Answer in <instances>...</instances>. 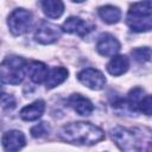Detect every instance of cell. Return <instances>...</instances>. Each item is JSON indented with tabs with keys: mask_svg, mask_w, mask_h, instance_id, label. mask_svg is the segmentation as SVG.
Segmentation results:
<instances>
[{
	"mask_svg": "<svg viewBox=\"0 0 152 152\" xmlns=\"http://www.w3.org/2000/svg\"><path fill=\"white\" fill-rule=\"evenodd\" d=\"M68 70L63 66H55L53 69H51L49 71V75H48V78L45 81V84H46V88L48 89H52L55 87H57L58 84L63 83L66 77H68Z\"/></svg>",
	"mask_w": 152,
	"mask_h": 152,
	"instance_id": "cell-15",
	"label": "cell"
},
{
	"mask_svg": "<svg viewBox=\"0 0 152 152\" xmlns=\"http://www.w3.org/2000/svg\"><path fill=\"white\" fill-rule=\"evenodd\" d=\"M26 62L18 56L6 57L0 66L1 70V81L7 84H19L25 77Z\"/></svg>",
	"mask_w": 152,
	"mask_h": 152,
	"instance_id": "cell-2",
	"label": "cell"
},
{
	"mask_svg": "<svg viewBox=\"0 0 152 152\" xmlns=\"http://www.w3.org/2000/svg\"><path fill=\"white\" fill-rule=\"evenodd\" d=\"M128 66H129L128 58L124 55H118V56H114L108 62L107 70L113 76H120L128 70Z\"/></svg>",
	"mask_w": 152,
	"mask_h": 152,
	"instance_id": "cell-14",
	"label": "cell"
},
{
	"mask_svg": "<svg viewBox=\"0 0 152 152\" xmlns=\"http://www.w3.org/2000/svg\"><path fill=\"white\" fill-rule=\"evenodd\" d=\"M133 58L138 62V63H145L147 61L151 59L152 57V50L150 48H137V49H133L131 51Z\"/></svg>",
	"mask_w": 152,
	"mask_h": 152,
	"instance_id": "cell-19",
	"label": "cell"
},
{
	"mask_svg": "<svg viewBox=\"0 0 152 152\" xmlns=\"http://www.w3.org/2000/svg\"><path fill=\"white\" fill-rule=\"evenodd\" d=\"M26 71L30 76V78L32 80V82L34 83H42L44 81H46L48 75H49V69L48 66L38 61H32L27 64L26 66Z\"/></svg>",
	"mask_w": 152,
	"mask_h": 152,
	"instance_id": "cell-11",
	"label": "cell"
},
{
	"mask_svg": "<svg viewBox=\"0 0 152 152\" xmlns=\"http://www.w3.org/2000/svg\"><path fill=\"white\" fill-rule=\"evenodd\" d=\"M1 141H2V147L6 152H18L26 144L25 135L23 134V132L18 129H11L5 132Z\"/></svg>",
	"mask_w": 152,
	"mask_h": 152,
	"instance_id": "cell-7",
	"label": "cell"
},
{
	"mask_svg": "<svg viewBox=\"0 0 152 152\" xmlns=\"http://www.w3.org/2000/svg\"><path fill=\"white\" fill-rule=\"evenodd\" d=\"M129 15H152V2L151 1H141L134 2L131 5L128 10Z\"/></svg>",
	"mask_w": 152,
	"mask_h": 152,
	"instance_id": "cell-18",
	"label": "cell"
},
{
	"mask_svg": "<svg viewBox=\"0 0 152 152\" xmlns=\"http://www.w3.org/2000/svg\"><path fill=\"white\" fill-rule=\"evenodd\" d=\"M62 30L64 32H68V33H75V34H78L81 37L86 36L91 28L90 26L84 21L82 20L81 18L78 17H70L68 18L63 25H62Z\"/></svg>",
	"mask_w": 152,
	"mask_h": 152,
	"instance_id": "cell-10",
	"label": "cell"
},
{
	"mask_svg": "<svg viewBox=\"0 0 152 152\" xmlns=\"http://www.w3.org/2000/svg\"><path fill=\"white\" fill-rule=\"evenodd\" d=\"M50 132V126L46 122H40L31 128V134L33 138H42L48 135Z\"/></svg>",
	"mask_w": 152,
	"mask_h": 152,
	"instance_id": "cell-21",
	"label": "cell"
},
{
	"mask_svg": "<svg viewBox=\"0 0 152 152\" xmlns=\"http://www.w3.org/2000/svg\"><path fill=\"white\" fill-rule=\"evenodd\" d=\"M68 103L77 114L83 115V116L90 115L94 110L93 103L87 97L82 96L81 94H72L68 99Z\"/></svg>",
	"mask_w": 152,
	"mask_h": 152,
	"instance_id": "cell-9",
	"label": "cell"
},
{
	"mask_svg": "<svg viewBox=\"0 0 152 152\" xmlns=\"http://www.w3.org/2000/svg\"><path fill=\"white\" fill-rule=\"evenodd\" d=\"M138 110L146 115H152V95L142 96L138 103Z\"/></svg>",
	"mask_w": 152,
	"mask_h": 152,
	"instance_id": "cell-20",
	"label": "cell"
},
{
	"mask_svg": "<svg viewBox=\"0 0 152 152\" xmlns=\"http://www.w3.org/2000/svg\"><path fill=\"white\" fill-rule=\"evenodd\" d=\"M120 48H121V45H120L119 40L109 33L102 34L96 43L97 52L104 57H112V56L116 55L119 52Z\"/></svg>",
	"mask_w": 152,
	"mask_h": 152,
	"instance_id": "cell-8",
	"label": "cell"
},
{
	"mask_svg": "<svg viewBox=\"0 0 152 152\" xmlns=\"http://www.w3.org/2000/svg\"><path fill=\"white\" fill-rule=\"evenodd\" d=\"M110 137L122 152H138L140 148V139L131 129L116 126L110 129Z\"/></svg>",
	"mask_w": 152,
	"mask_h": 152,
	"instance_id": "cell-3",
	"label": "cell"
},
{
	"mask_svg": "<svg viewBox=\"0 0 152 152\" xmlns=\"http://www.w3.org/2000/svg\"><path fill=\"white\" fill-rule=\"evenodd\" d=\"M127 25L133 32H146L152 30V15H129L127 14Z\"/></svg>",
	"mask_w": 152,
	"mask_h": 152,
	"instance_id": "cell-12",
	"label": "cell"
},
{
	"mask_svg": "<svg viewBox=\"0 0 152 152\" xmlns=\"http://www.w3.org/2000/svg\"><path fill=\"white\" fill-rule=\"evenodd\" d=\"M61 37V30L58 26L42 21L34 32V39L40 44H52Z\"/></svg>",
	"mask_w": 152,
	"mask_h": 152,
	"instance_id": "cell-6",
	"label": "cell"
},
{
	"mask_svg": "<svg viewBox=\"0 0 152 152\" xmlns=\"http://www.w3.org/2000/svg\"><path fill=\"white\" fill-rule=\"evenodd\" d=\"M78 81L93 90H101L106 84V77L101 71L94 68H87L78 72Z\"/></svg>",
	"mask_w": 152,
	"mask_h": 152,
	"instance_id": "cell-5",
	"label": "cell"
},
{
	"mask_svg": "<svg viewBox=\"0 0 152 152\" xmlns=\"http://www.w3.org/2000/svg\"><path fill=\"white\" fill-rule=\"evenodd\" d=\"M1 106L4 109H13L15 107V100L12 95H8V94H5L2 93L1 95Z\"/></svg>",
	"mask_w": 152,
	"mask_h": 152,
	"instance_id": "cell-22",
	"label": "cell"
},
{
	"mask_svg": "<svg viewBox=\"0 0 152 152\" xmlns=\"http://www.w3.org/2000/svg\"><path fill=\"white\" fill-rule=\"evenodd\" d=\"M100 18L107 24H116L121 18V11L113 5H106L99 8Z\"/></svg>",
	"mask_w": 152,
	"mask_h": 152,
	"instance_id": "cell-16",
	"label": "cell"
},
{
	"mask_svg": "<svg viewBox=\"0 0 152 152\" xmlns=\"http://www.w3.org/2000/svg\"><path fill=\"white\" fill-rule=\"evenodd\" d=\"M45 110V102L42 100H37L28 106H25L20 110V118L25 121H34L39 119Z\"/></svg>",
	"mask_w": 152,
	"mask_h": 152,
	"instance_id": "cell-13",
	"label": "cell"
},
{
	"mask_svg": "<svg viewBox=\"0 0 152 152\" xmlns=\"http://www.w3.org/2000/svg\"><path fill=\"white\" fill-rule=\"evenodd\" d=\"M63 141L76 145H94L104 138L103 131L90 122H71L63 126L58 133Z\"/></svg>",
	"mask_w": 152,
	"mask_h": 152,
	"instance_id": "cell-1",
	"label": "cell"
},
{
	"mask_svg": "<svg viewBox=\"0 0 152 152\" xmlns=\"http://www.w3.org/2000/svg\"><path fill=\"white\" fill-rule=\"evenodd\" d=\"M32 13L25 8H15L8 17V27L14 36L26 33L32 26Z\"/></svg>",
	"mask_w": 152,
	"mask_h": 152,
	"instance_id": "cell-4",
	"label": "cell"
},
{
	"mask_svg": "<svg viewBox=\"0 0 152 152\" xmlns=\"http://www.w3.org/2000/svg\"><path fill=\"white\" fill-rule=\"evenodd\" d=\"M42 7L45 15L52 19L59 18L64 12V4L58 0H45L42 2Z\"/></svg>",
	"mask_w": 152,
	"mask_h": 152,
	"instance_id": "cell-17",
	"label": "cell"
}]
</instances>
